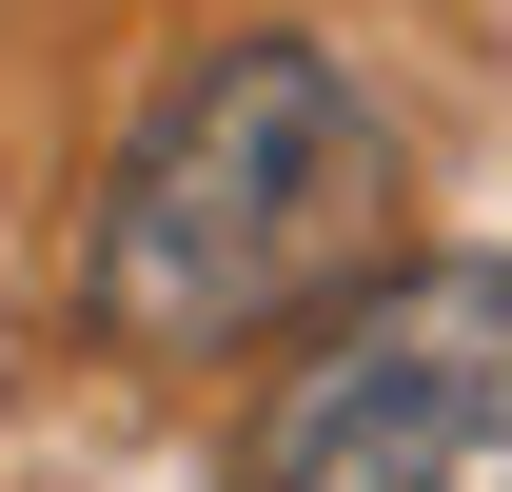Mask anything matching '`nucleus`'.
<instances>
[{
    "label": "nucleus",
    "mask_w": 512,
    "mask_h": 492,
    "mask_svg": "<svg viewBox=\"0 0 512 492\" xmlns=\"http://www.w3.org/2000/svg\"><path fill=\"white\" fill-rule=\"evenodd\" d=\"M394 217V119L355 99L335 40L256 20L119 138L99 178V335L119 355H237L276 315H316Z\"/></svg>",
    "instance_id": "nucleus-1"
},
{
    "label": "nucleus",
    "mask_w": 512,
    "mask_h": 492,
    "mask_svg": "<svg viewBox=\"0 0 512 492\" xmlns=\"http://www.w3.org/2000/svg\"><path fill=\"white\" fill-rule=\"evenodd\" d=\"M256 492H512V256H414L256 414Z\"/></svg>",
    "instance_id": "nucleus-2"
}]
</instances>
